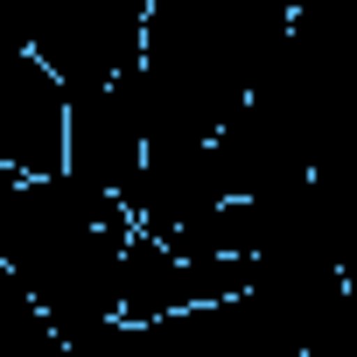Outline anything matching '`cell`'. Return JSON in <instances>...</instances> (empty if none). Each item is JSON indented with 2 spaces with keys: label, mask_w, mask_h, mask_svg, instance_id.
<instances>
[{
  "label": "cell",
  "mask_w": 357,
  "mask_h": 357,
  "mask_svg": "<svg viewBox=\"0 0 357 357\" xmlns=\"http://www.w3.org/2000/svg\"><path fill=\"white\" fill-rule=\"evenodd\" d=\"M211 154H218V175H225L231 197H266V190L294 183V175H308V154H301L294 126H287L273 105H259L252 91H245V105L211 133Z\"/></svg>",
  "instance_id": "obj_6"
},
{
  "label": "cell",
  "mask_w": 357,
  "mask_h": 357,
  "mask_svg": "<svg viewBox=\"0 0 357 357\" xmlns=\"http://www.w3.org/2000/svg\"><path fill=\"white\" fill-rule=\"evenodd\" d=\"M63 126H70V91H63V77H56L36 50L0 56V161H8L15 175H50V168H63Z\"/></svg>",
  "instance_id": "obj_3"
},
{
  "label": "cell",
  "mask_w": 357,
  "mask_h": 357,
  "mask_svg": "<svg viewBox=\"0 0 357 357\" xmlns=\"http://www.w3.org/2000/svg\"><path fill=\"white\" fill-rule=\"evenodd\" d=\"M29 50L63 77V91L112 84L126 63H140L147 0H22Z\"/></svg>",
  "instance_id": "obj_2"
},
{
  "label": "cell",
  "mask_w": 357,
  "mask_h": 357,
  "mask_svg": "<svg viewBox=\"0 0 357 357\" xmlns=\"http://www.w3.org/2000/svg\"><path fill=\"white\" fill-rule=\"evenodd\" d=\"M140 161H147V140H140V126H133L119 84H84V91H70L63 168L77 175V183L126 197V190H133V175H140Z\"/></svg>",
  "instance_id": "obj_4"
},
{
  "label": "cell",
  "mask_w": 357,
  "mask_h": 357,
  "mask_svg": "<svg viewBox=\"0 0 357 357\" xmlns=\"http://www.w3.org/2000/svg\"><path fill=\"white\" fill-rule=\"evenodd\" d=\"M15 190H22V175L0 161V238H8V211H15Z\"/></svg>",
  "instance_id": "obj_8"
},
{
  "label": "cell",
  "mask_w": 357,
  "mask_h": 357,
  "mask_svg": "<svg viewBox=\"0 0 357 357\" xmlns=\"http://www.w3.org/2000/svg\"><path fill=\"white\" fill-rule=\"evenodd\" d=\"M225 197L231 190H225V175H218L211 140H183V147H147L133 190H126V211H133V225H147V231L168 238V231L197 225L204 211H218Z\"/></svg>",
  "instance_id": "obj_5"
},
{
  "label": "cell",
  "mask_w": 357,
  "mask_h": 357,
  "mask_svg": "<svg viewBox=\"0 0 357 357\" xmlns=\"http://www.w3.org/2000/svg\"><path fill=\"white\" fill-rule=\"evenodd\" d=\"M294 29L357 56V0H294Z\"/></svg>",
  "instance_id": "obj_7"
},
{
  "label": "cell",
  "mask_w": 357,
  "mask_h": 357,
  "mask_svg": "<svg viewBox=\"0 0 357 357\" xmlns=\"http://www.w3.org/2000/svg\"><path fill=\"white\" fill-rule=\"evenodd\" d=\"M133 211L112 190L77 183L70 168L22 175L8 238H0V266H15L22 287L36 294L56 350L91 336L98 322L119 315V252H126Z\"/></svg>",
  "instance_id": "obj_1"
}]
</instances>
